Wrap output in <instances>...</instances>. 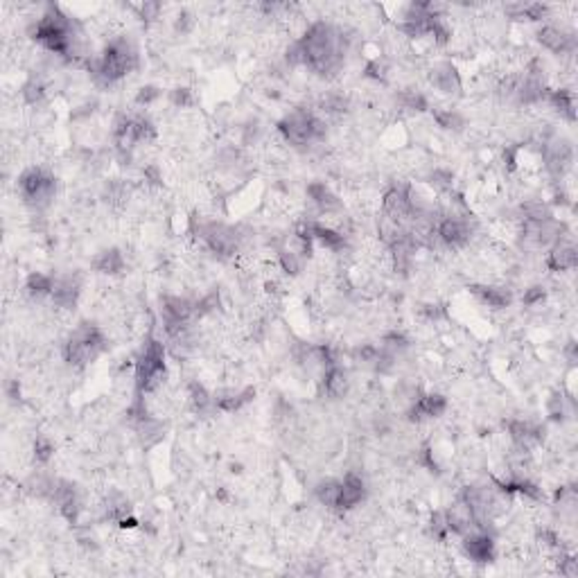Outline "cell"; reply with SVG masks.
<instances>
[{
	"instance_id": "cell-42",
	"label": "cell",
	"mask_w": 578,
	"mask_h": 578,
	"mask_svg": "<svg viewBox=\"0 0 578 578\" xmlns=\"http://www.w3.org/2000/svg\"><path fill=\"white\" fill-rule=\"evenodd\" d=\"M172 104L174 106H181V109H185V106H192L195 104V98H192V91L190 88H174L172 91V96H170Z\"/></svg>"
},
{
	"instance_id": "cell-38",
	"label": "cell",
	"mask_w": 578,
	"mask_h": 578,
	"mask_svg": "<svg viewBox=\"0 0 578 578\" xmlns=\"http://www.w3.org/2000/svg\"><path fill=\"white\" fill-rule=\"evenodd\" d=\"M429 183H432L434 190H439V192H452L454 176L447 172V170H434L429 174Z\"/></svg>"
},
{
	"instance_id": "cell-35",
	"label": "cell",
	"mask_w": 578,
	"mask_h": 578,
	"mask_svg": "<svg viewBox=\"0 0 578 578\" xmlns=\"http://www.w3.org/2000/svg\"><path fill=\"white\" fill-rule=\"evenodd\" d=\"M398 102L409 111H427V100H424V96H420L418 91H411V88L403 91L398 96Z\"/></svg>"
},
{
	"instance_id": "cell-52",
	"label": "cell",
	"mask_w": 578,
	"mask_h": 578,
	"mask_svg": "<svg viewBox=\"0 0 578 578\" xmlns=\"http://www.w3.org/2000/svg\"><path fill=\"white\" fill-rule=\"evenodd\" d=\"M145 179H147L151 185H158V183H161V174H158L156 168H147V170H145Z\"/></svg>"
},
{
	"instance_id": "cell-39",
	"label": "cell",
	"mask_w": 578,
	"mask_h": 578,
	"mask_svg": "<svg viewBox=\"0 0 578 578\" xmlns=\"http://www.w3.org/2000/svg\"><path fill=\"white\" fill-rule=\"evenodd\" d=\"M52 452H54V445L45 439V436H39V439L34 441V458H37L39 463H48Z\"/></svg>"
},
{
	"instance_id": "cell-27",
	"label": "cell",
	"mask_w": 578,
	"mask_h": 578,
	"mask_svg": "<svg viewBox=\"0 0 578 578\" xmlns=\"http://www.w3.org/2000/svg\"><path fill=\"white\" fill-rule=\"evenodd\" d=\"M93 267H96V271H100V274L113 276V274H120V271L125 269V258L117 249H106L96 258Z\"/></svg>"
},
{
	"instance_id": "cell-4",
	"label": "cell",
	"mask_w": 578,
	"mask_h": 578,
	"mask_svg": "<svg viewBox=\"0 0 578 578\" xmlns=\"http://www.w3.org/2000/svg\"><path fill=\"white\" fill-rule=\"evenodd\" d=\"M104 350H106V339L102 335V330L93 323H79L66 341L64 357L68 364L81 369L96 362Z\"/></svg>"
},
{
	"instance_id": "cell-43",
	"label": "cell",
	"mask_w": 578,
	"mask_h": 578,
	"mask_svg": "<svg viewBox=\"0 0 578 578\" xmlns=\"http://www.w3.org/2000/svg\"><path fill=\"white\" fill-rule=\"evenodd\" d=\"M219 308V296H217V291H212L208 294V296H204L202 301L197 303V314H208L212 310H217Z\"/></svg>"
},
{
	"instance_id": "cell-22",
	"label": "cell",
	"mask_w": 578,
	"mask_h": 578,
	"mask_svg": "<svg viewBox=\"0 0 578 578\" xmlns=\"http://www.w3.org/2000/svg\"><path fill=\"white\" fill-rule=\"evenodd\" d=\"M509 432H511L513 443L520 447V450H531V447L542 441V429L536 427V424L526 422V420L509 422Z\"/></svg>"
},
{
	"instance_id": "cell-13",
	"label": "cell",
	"mask_w": 578,
	"mask_h": 578,
	"mask_svg": "<svg viewBox=\"0 0 578 578\" xmlns=\"http://www.w3.org/2000/svg\"><path fill=\"white\" fill-rule=\"evenodd\" d=\"M447 409V400L439 393H429V395H420L411 407H407V416L411 422H420L427 418H439L445 414Z\"/></svg>"
},
{
	"instance_id": "cell-8",
	"label": "cell",
	"mask_w": 578,
	"mask_h": 578,
	"mask_svg": "<svg viewBox=\"0 0 578 578\" xmlns=\"http://www.w3.org/2000/svg\"><path fill=\"white\" fill-rule=\"evenodd\" d=\"M195 233L206 242L208 249L219 258H233L242 246V235L238 229L226 226L219 221H199Z\"/></svg>"
},
{
	"instance_id": "cell-10",
	"label": "cell",
	"mask_w": 578,
	"mask_h": 578,
	"mask_svg": "<svg viewBox=\"0 0 578 578\" xmlns=\"http://www.w3.org/2000/svg\"><path fill=\"white\" fill-rule=\"evenodd\" d=\"M384 215L398 224L411 219V187L407 183H398L384 195Z\"/></svg>"
},
{
	"instance_id": "cell-3",
	"label": "cell",
	"mask_w": 578,
	"mask_h": 578,
	"mask_svg": "<svg viewBox=\"0 0 578 578\" xmlns=\"http://www.w3.org/2000/svg\"><path fill=\"white\" fill-rule=\"evenodd\" d=\"M34 39H37L45 50L54 54L73 57L77 52L75 48V30L73 21H70L62 9L50 5L48 11L39 18L37 28L32 30Z\"/></svg>"
},
{
	"instance_id": "cell-46",
	"label": "cell",
	"mask_w": 578,
	"mask_h": 578,
	"mask_svg": "<svg viewBox=\"0 0 578 578\" xmlns=\"http://www.w3.org/2000/svg\"><path fill=\"white\" fill-rule=\"evenodd\" d=\"M545 287H540V285H536V287H531V289H526L524 291V305H538V303H542L545 301Z\"/></svg>"
},
{
	"instance_id": "cell-5",
	"label": "cell",
	"mask_w": 578,
	"mask_h": 578,
	"mask_svg": "<svg viewBox=\"0 0 578 578\" xmlns=\"http://www.w3.org/2000/svg\"><path fill=\"white\" fill-rule=\"evenodd\" d=\"M280 134L285 136L287 143L303 147V145H312L323 140L328 134V127L318 115L305 111V109H296L287 113L282 120L278 122Z\"/></svg>"
},
{
	"instance_id": "cell-12",
	"label": "cell",
	"mask_w": 578,
	"mask_h": 578,
	"mask_svg": "<svg viewBox=\"0 0 578 578\" xmlns=\"http://www.w3.org/2000/svg\"><path fill=\"white\" fill-rule=\"evenodd\" d=\"M463 551L470 560L475 562H492L495 560V542L488 531H473L463 536Z\"/></svg>"
},
{
	"instance_id": "cell-28",
	"label": "cell",
	"mask_w": 578,
	"mask_h": 578,
	"mask_svg": "<svg viewBox=\"0 0 578 578\" xmlns=\"http://www.w3.org/2000/svg\"><path fill=\"white\" fill-rule=\"evenodd\" d=\"M547 100L556 106V109L560 111V115H565L567 120H576V98H574V93L567 91V88H560V91H551Z\"/></svg>"
},
{
	"instance_id": "cell-41",
	"label": "cell",
	"mask_w": 578,
	"mask_h": 578,
	"mask_svg": "<svg viewBox=\"0 0 578 578\" xmlns=\"http://www.w3.org/2000/svg\"><path fill=\"white\" fill-rule=\"evenodd\" d=\"M43 96H45V91H43V86L39 84V81H28L25 86H23V98H25L30 104H39L41 100H43Z\"/></svg>"
},
{
	"instance_id": "cell-49",
	"label": "cell",
	"mask_w": 578,
	"mask_h": 578,
	"mask_svg": "<svg viewBox=\"0 0 578 578\" xmlns=\"http://www.w3.org/2000/svg\"><path fill=\"white\" fill-rule=\"evenodd\" d=\"M366 75L373 77V79H380V81L386 79V68H384V64L380 62V59H375V62H371L366 66Z\"/></svg>"
},
{
	"instance_id": "cell-50",
	"label": "cell",
	"mask_w": 578,
	"mask_h": 578,
	"mask_svg": "<svg viewBox=\"0 0 578 578\" xmlns=\"http://www.w3.org/2000/svg\"><path fill=\"white\" fill-rule=\"evenodd\" d=\"M560 574H565V576H570V578H574L576 574H578V567H576V558L574 556H560Z\"/></svg>"
},
{
	"instance_id": "cell-17",
	"label": "cell",
	"mask_w": 578,
	"mask_h": 578,
	"mask_svg": "<svg viewBox=\"0 0 578 578\" xmlns=\"http://www.w3.org/2000/svg\"><path fill=\"white\" fill-rule=\"evenodd\" d=\"M576 265H578V253H576L574 242L570 238H560L551 246V251L547 255V267L551 271H570Z\"/></svg>"
},
{
	"instance_id": "cell-7",
	"label": "cell",
	"mask_w": 578,
	"mask_h": 578,
	"mask_svg": "<svg viewBox=\"0 0 578 578\" xmlns=\"http://www.w3.org/2000/svg\"><path fill=\"white\" fill-rule=\"evenodd\" d=\"M18 192L23 202L32 208H45L50 206L57 192V181L54 176L43 170V168H30L21 174L18 179Z\"/></svg>"
},
{
	"instance_id": "cell-16",
	"label": "cell",
	"mask_w": 578,
	"mask_h": 578,
	"mask_svg": "<svg viewBox=\"0 0 578 578\" xmlns=\"http://www.w3.org/2000/svg\"><path fill=\"white\" fill-rule=\"evenodd\" d=\"M538 41L545 45L547 50L556 52V54H572L576 50V37L572 32H565L558 28H542L538 32Z\"/></svg>"
},
{
	"instance_id": "cell-26",
	"label": "cell",
	"mask_w": 578,
	"mask_h": 578,
	"mask_svg": "<svg viewBox=\"0 0 578 578\" xmlns=\"http://www.w3.org/2000/svg\"><path fill=\"white\" fill-rule=\"evenodd\" d=\"M473 291L477 294V296L490 305V308L495 310H502V308H509L511 305V291L506 289V287H492V285H475Z\"/></svg>"
},
{
	"instance_id": "cell-34",
	"label": "cell",
	"mask_w": 578,
	"mask_h": 578,
	"mask_svg": "<svg viewBox=\"0 0 578 578\" xmlns=\"http://www.w3.org/2000/svg\"><path fill=\"white\" fill-rule=\"evenodd\" d=\"M129 197V190L125 187V183L120 181H109L104 187V202L111 206H122L125 199Z\"/></svg>"
},
{
	"instance_id": "cell-15",
	"label": "cell",
	"mask_w": 578,
	"mask_h": 578,
	"mask_svg": "<svg viewBox=\"0 0 578 578\" xmlns=\"http://www.w3.org/2000/svg\"><path fill=\"white\" fill-rule=\"evenodd\" d=\"M429 81L436 91L445 93V96H456L461 91V77L456 73V66L450 62H441L429 70Z\"/></svg>"
},
{
	"instance_id": "cell-44",
	"label": "cell",
	"mask_w": 578,
	"mask_h": 578,
	"mask_svg": "<svg viewBox=\"0 0 578 578\" xmlns=\"http://www.w3.org/2000/svg\"><path fill=\"white\" fill-rule=\"evenodd\" d=\"M549 416L553 420H562L565 418V398L562 395L556 393L549 400Z\"/></svg>"
},
{
	"instance_id": "cell-14",
	"label": "cell",
	"mask_w": 578,
	"mask_h": 578,
	"mask_svg": "<svg viewBox=\"0 0 578 578\" xmlns=\"http://www.w3.org/2000/svg\"><path fill=\"white\" fill-rule=\"evenodd\" d=\"M572 161H574V149L570 145V140L565 138L549 140L545 145V163L551 174H562L572 165Z\"/></svg>"
},
{
	"instance_id": "cell-25",
	"label": "cell",
	"mask_w": 578,
	"mask_h": 578,
	"mask_svg": "<svg viewBox=\"0 0 578 578\" xmlns=\"http://www.w3.org/2000/svg\"><path fill=\"white\" fill-rule=\"evenodd\" d=\"M323 386H325V393L330 398H344L348 393V375H346V371L339 369L337 364L328 366L325 373H323Z\"/></svg>"
},
{
	"instance_id": "cell-2",
	"label": "cell",
	"mask_w": 578,
	"mask_h": 578,
	"mask_svg": "<svg viewBox=\"0 0 578 578\" xmlns=\"http://www.w3.org/2000/svg\"><path fill=\"white\" fill-rule=\"evenodd\" d=\"M138 66V50L127 37L113 39L96 59H88V70L102 84H111Z\"/></svg>"
},
{
	"instance_id": "cell-19",
	"label": "cell",
	"mask_w": 578,
	"mask_h": 578,
	"mask_svg": "<svg viewBox=\"0 0 578 578\" xmlns=\"http://www.w3.org/2000/svg\"><path fill=\"white\" fill-rule=\"evenodd\" d=\"M79 291H81V282L73 276H62V278H54V287H52V303L57 308H64V310H70L75 308V303L79 299Z\"/></svg>"
},
{
	"instance_id": "cell-40",
	"label": "cell",
	"mask_w": 578,
	"mask_h": 578,
	"mask_svg": "<svg viewBox=\"0 0 578 578\" xmlns=\"http://www.w3.org/2000/svg\"><path fill=\"white\" fill-rule=\"evenodd\" d=\"M432 533L436 540H445L450 536V526H447V517L445 513H434L432 515Z\"/></svg>"
},
{
	"instance_id": "cell-36",
	"label": "cell",
	"mask_w": 578,
	"mask_h": 578,
	"mask_svg": "<svg viewBox=\"0 0 578 578\" xmlns=\"http://www.w3.org/2000/svg\"><path fill=\"white\" fill-rule=\"evenodd\" d=\"M321 109L325 113H346L348 111V98L339 96V93H328L321 98Z\"/></svg>"
},
{
	"instance_id": "cell-18",
	"label": "cell",
	"mask_w": 578,
	"mask_h": 578,
	"mask_svg": "<svg viewBox=\"0 0 578 578\" xmlns=\"http://www.w3.org/2000/svg\"><path fill=\"white\" fill-rule=\"evenodd\" d=\"M104 511H106V517H109L111 522L120 524L122 528H134L138 524V520L134 517L132 502H129L125 495H120V492H113L111 497L106 499Z\"/></svg>"
},
{
	"instance_id": "cell-31",
	"label": "cell",
	"mask_w": 578,
	"mask_h": 578,
	"mask_svg": "<svg viewBox=\"0 0 578 578\" xmlns=\"http://www.w3.org/2000/svg\"><path fill=\"white\" fill-rule=\"evenodd\" d=\"M522 215H524V221H547V219H553L551 208L545 202H538V199H531V202H526L522 206Z\"/></svg>"
},
{
	"instance_id": "cell-37",
	"label": "cell",
	"mask_w": 578,
	"mask_h": 578,
	"mask_svg": "<svg viewBox=\"0 0 578 578\" xmlns=\"http://www.w3.org/2000/svg\"><path fill=\"white\" fill-rule=\"evenodd\" d=\"M280 265H282V269L287 271V274L296 276L299 271L303 269V255L299 251L285 249V251H280Z\"/></svg>"
},
{
	"instance_id": "cell-47",
	"label": "cell",
	"mask_w": 578,
	"mask_h": 578,
	"mask_svg": "<svg viewBox=\"0 0 578 578\" xmlns=\"http://www.w3.org/2000/svg\"><path fill=\"white\" fill-rule=\"evenodd\" d=\"M192 28H195V16L190 14V11H181V14L176 16V32L187 34Z\"/></svg>"
},
{
	"instance_id": "cell-1",
	"label": "cell",
	"mask_w": 578,
	"mask_h": 578,
	"mask_svg": "<svg viewBox=\"0 0 578 578\" xmlns=\"http://www.w3.org/2000/svg\"><path fill=\"white\" fill-rule=\"evenodd\" d=\"M301 48L305 52V66L312 73L321 77L337 75L344 66V54L348 48V39L344 32H339L330 23L318 21L299 39Z\"/></svg>"
},
{
	"instance_id": "cell-29",
	"label": "cell",
	"mask_w": 578,
	"mask_h": 578,
	"mask_svg": "<svg viewBox=\"0 0 578 578\" xmlns=\"http://www.w3.org/2000/svg\"><path fill=\"white\" fill-rule=\"evenodd\" d=\"M339 495H341V481L325 479L316 486V499L328 509H339Z\"/></svg>"
},
{
	"instance_id": "cell-11",
	"label": "cell",
	"mask_w": 578,
	"mask_h": 578,
	"mask_svg": "<svg viewBox=\"0 0 578 578\" xmlns=\"http://www.w3.org/2000/svg\"><path fill=\"white\" fill-rule=\"evenodd\" d=\"M50 499L57 504L59 513H62L68 522H77V515L81 511V504H79V495H77L73 483L66 481V479H54Z\"/></svg>"
},
{
	"instance_id": "cell-53",
	"label": "cell",
	"mask_w": 578,
	"mask_h": 578,
	"mask_svg": "<svg viewBox=\"0 0 578 578\" xmlns=\"http://www.w3.org/2000/svg\"><path fill=\"white\" fill-rule=\"evenodd\" d=\"M565 357H567L570 364H576L578 355H576V341H570L567 348H565Z\"/></svg>"
},
{
	"instance_id": "cell-21",
	"label": "cell",
	"mask_w": 578,
	"mask_h": 578,
	"mask_svg": "<svg viewBox=\"0 0 578 578\" xmlns=\"http://www.w3.org/2000/svg\"><path fill=\"white\" fill-rule=\"evenodd\" d=\"M366 495V486H364V479L355 473L346 475V479L341 481V495H339V509H355V506L364 499Z\"/></svg>"
},
{
	"instance_id": "cell-30",
	"label": "cell",
	"mask_w": 578,
	"mask_h": 578,
	"mask_svg": "<svg viewBox=\"0 0 578 578\" xmlns=\"http://www.w3.org/2000/svg\"><path fill=\"white\" fill-rule=\"evenodd\" d=\"M52 287H54V278L52 276H45V274H39V271H34L30 274L28 282H25V289L32 299H43V296H50L52 294Z\"/></svg>"
},
{
	"instance_id": "cell-54",
	"label": "cell",
	"mask_w": 578,
	"mask_h": 578,
	"mask_svg": "<svg viewBox=\"0 0 578 578\" xmlns=\"http://www.w3.org/2000/svg\"><path fill=\"white\" fill-rule=\"evenodd\" d=\"M18 395H21V393H18V382H14V380L7 382V398H9V400H14V403H16Z\"/></svg>"
},
{
	"instance_id": "cell-51",
	"label": "cell",
	"mask_w": 578,
	"mask_h": 578,
	"mask_svg": "<svg viewBox=\"0 0 578 578\" xmlns=\"http://www.w3.org/2000/svg\"><path fill=\"white\" fill-rule=\"evenodd\" d=\"M540 540L549 547H558L560 545V540H558L556 533H553V531H540Z\"/></svg>"
},
{
	"instance_id": "cell-33",
	"label": "cell",
	"mask_w": 578,
	"mask_h": 578,
	"mask_svg": "<svg viewBox=\"0 0 578 578\" xmlns=\"http://www.w3.org/2000/svg\"><path fill=\"white\" fill-rule=\"evenodd\" d=\"M434 120L439 122V127L443 129H454V132H461L466 127L463 115H458L456 111L447 109V111H434Z\"/></svg>"
},
{
	"instance_id": "cell-45",
	"label": "cell",
	"mask_w": 578,
	"mask_h": 578,
	"mask_svg": "<svg viewBox=\"0 0 578 578\" xmlns=\"http://www.w3.org/2000/svg\"><path fill=\"white\" fill-rule=\"evenodd\" d=\"M158 96H161V91L156 88V86H143L138 91V96H136V102L138 104H151L154 100H158Z\"/></svg>"
},
{
	"instance_id": "cell-23",
	"label": "cell",
	"mask_w": 578,
	"mask_h": 578,
	"mask_svg": "<svg viewBox=\"0 0 578 578\" xmlns=\"http://www.w3.org/2000/svg\"><path fill=\"white\" fill-rule=\"evenodd\" d=\"M255 395L253 388H244V391H233V388H226V391H219L212 398H215V409L226 411V414H233V411H240L246 403H251Z\"/></svg>"
},
{
	"instance_id": "cell-6",
	"label": "cell",
	"mask_w": 578,
	"mask_h": 578,
	"mask_svg": "<svg viewBox=\"0 0 578 578\" xmlns=\"http://www.w3.org/2000/svg\"><path fill=\"white\" fill-rule=\"evenodd\" d=\"M165 380V348L158 339H147L136 364V388L138 395L156 391Z\"/></svg>"
},
{
	"instance_id": "cell-32",
	"label": "cell",
	"mask_w": 578,
	"mask_h": 578,
	"mask_svg": "<svg viewBox=\"0 0 578 578\" xmlns=\"http://www.w3.org/2000/svg\"><path fill=\"white\" fill-rule=\"evenodd\" d=\"M190 403H192V407L199 411V414H206V411L215 409V398H212L202 384H192L190 386Z\"/></svg>"
},
{
	"instance_id": "cell-48",
	"label": "cell",
	"mask_w": 578,
	"mask_h": 578,
	"mask_svg": "<svg viewBox=\"0 0 578 578\" xmlns=\"http://www.w3.org/2000/svg\"><path fill=\"white\" fill-rule=\"evenodd\" d=\"M138 11H140V18L143 21H154L161 11V3H143V5H138Z\"/></svg>"
},
{
	"instance_id": "cell-24",
	"label": "cell",
	"mask_w": 578,
	"mask_h": 578,
	"mask_svg": "<svg viewBox=\"0 0 578 578\" xmlns=\"http://www.w3.org/2000/svg\"><path fill=\"white\" fill-rule=\"evenodd\" d=\"M134 429L138 434V441L143 447H151V445H156L163 441V436H165V427L156 420V418H151V416H145L143 420H136L134 422Z\"/></svg>"
},
{
	"instance_id": "cell-9",
	"label": "cell",
	"mask_w": 578,
	"mask_h": 578,
	"mask_svg": "<svg viewBox=\"0 0 578 578\" xmlns=\"http://www.w3.org/2000/svg\"><path fill=\"white\" fill-rule=\"evenodd\" d=\"M436 235H439L443 246H463L473 238V226H470V219L450 212V215H441L439 224H436Z\"/></svg>"
},
{
	"instance_id": "cell-20",
	"label": "cell",
	"mask_w": 578,
	"mask_h": 578,
	"mask_svg": "<svg viewBox=\"0 0 578 578\" xmlns=\"http://www.w3.org/2000/svg\"><path fill=\"white\" fill-rule=\"evenodd\" d=\"M308 195H310V199H312V204L321 210V212H325V215H335V212H341L344 210V204H341V199L330 190V187L325 185V183H318V181H314V183H310L308 185Z\"/></svg>"
}]
</instances>
